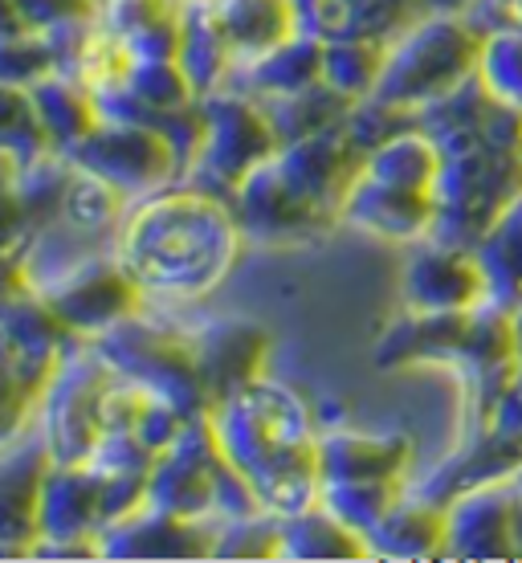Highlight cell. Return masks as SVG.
Listing matches in <instances>:
<instances>
[{
  "instance_id": "39",
  "label": "cell",
  "mask_w": 522,
  "mask_h": 563,
  "mask_svg": "<svg viewBox=\"0 0 522 563\" xmlns=\"http://www.w3.org/2000/svg\"><path fill=\"white\" fill-rule=\"evenodd\" d=\"M131 95L152 107V111H176V107H188L197 102V86L184 74V66L176 57H159V62H131L127 70Z\"/></svg>"
},
{
  "instance_id": "12",
  "label": "cell",
  "mask_w": 522,
  "mask_h": 563,
  "mask_svg": "<svg viewBox=\"0 0 522 563\" xmlns=\"http://www.w3.org/2000/svg\"><path fill=\"white\" fill-rule=\"evenodd\" d=\"M233 212L241 221V233L249 245H302L319 241L340 225V217L323 212L319 205L298 192L278 168V155L233 192Z\"/></svg>"
},
{
  "instance_id": "44",
  "label": "cell",
  "mask_w": 522,
  "mask_h": 563,
  "mask_svg": "<svg viewBox=\"0 0 522 563\" xmlns=\"http://www.w3.org/2000/svg\"><path fill=\"white\" fill-rule=\"evenodd\" d=\"M490 424H502V429H522V372H514V380L507 384V393L498 400Z\"/></svg>"
},
{
  "instance_id": "42",
  "label": "cell",
  "mask_w": 522,
  "mask_h": 563,
  "mask_svg": "<svg viewBox=\"0 0 522 563\" xmlns=\"http://www.w3.org/2000/svg\"><path fill=\"white\" fill-rule=\"evenodd\" d=\"M49 74H57V49L45 33L4 37V86L29 90V86L49 78Z\"/></svg>"
},
{
  "instance_id": "3",
  "label": "cell",
  "mask_w": 522,
  "mask_h": 563,
  "mask_svg": "<svg viewBox=\"0 0 522 563\" xmlns=\"http://www.w3.org/2000/svg\"><path fill=\"white\" fill-rule=\"evenodd\" d=\"M371 364L380 372H404L417 364L453 367L466 388V433L490 424L498 400L514 380V331L510 310H445V314H417L404 310L384 327Z\"/></svg>"
},
{
  "instance_id": "34",
  "label": "cell",
  "mask_w": 522,
  "mask_h": 563,
  "mask_svg": "<svg viewBox=\"0 0 522 563\" xmlns=\"http://www.w3.org/2000/svg\"><path fill=\"white\" fill-rule=\"evenodd\" d=\"M404 490H409V482H323L319 503L367 539L388 519V510L404 498Z\"/></svg>"
},
{
  "instance_id": "45",
  "label": "cell",
  "mask_w": 522,
  "mask_h": 563,
  "mask_svg": "<svg viewBox=\"0 0 522 563\" xmlns=\"http://www.w3.org/2000/svg\"><path fill=\"white\" fill-rule=\"evenodd\" d=\"M510 331H514V367L522 372V302L510 310Z\"/></svg>"
},
{
  "instance_id": "43",
  "label": "cell",
  "mask_w": 522,
  "mask_h": 563,
  "mask_svg": "<svg viewBox=\"0 0 522 563\" xmlns=\"http://www.w3.org/2000/svg\"><path fill=\"white\" fill-rule=\"evenodd\" d=\"M478 33H502V29H522V0H474L466 9Z\"/></svg>"
},
{
  "instance_id": "9",
  "label": "cell",
  "mask_w": 522,
  "mask_h": 563,
  "mask_svg": "<svg viewBox=\"0 0 522 563\" xmlns=\"http://www.w3.org/2000/svg\"><path fill=\"white\" fill-rule=\"evenodd\" d=\"M229 465V453L216 441L209 417L184 424V433L152 462L147 474V507L180 515V519L216 522V486Z\"/></svg>"
},
{
  "instance_id": "1",
  "label": "cell",
  "mask_w": 522,
  "mask_h": 563,
  "mask_svg": "<svg viewBox=\"0 0 522 563\" xmlns=\"http://www.w3.org/2000/svg\"><path fill=\"white\" fill-rule=\"evenodd\" d=\"M249 241L225 197L176 180L135 200L119 225L114 254L156 302H197L233 274Z\"/></svg>"
},
{
  "instance_id": "20",
  "label": "cell",
  "mask_w": 522,
  "mask_h": 563,
  "mask_svg": "<svg viewBox=\"0 0 522 563\" xmlns=\"http://www.w3.org/2000/svg\"><path fill=\"white\" fill-rule=\"evenodd\" d=\"M102 560H212V522L140 507L102 531Z\"/></svg>"
},
{
  "instance_id": "38",
  "label": "cell",
  "mask_w": 522,
  "mask_h": 563,
  "mask_svg": "<svg viewBox=\"0 0 522 563\" xmlns=\"http://www.w3.org/2000/svg\"><path fill=\"white\" fill-rule=\"evenodd\" d=\"M4 37L16 33H62V29L95 25L102 0H4Z\"/></svg>"
},
{
  "instance_id": "23",
  "label": "cell",
  "mask_w": 522,
  "mask_h": 563,
  "mask_svg": "<svg viewBox=\"0 0 522 563\" xmlns=\"http://www.w3.org/2000/svg\"><path fill=\"white\" fill-rule=\"evenodd\" d=\"M99 21L131 62L180 57L184 0H102Z\"/></svg>"
},
{
  "instance_id": "35",
  "label": "cell",
  "mask_w": 522,
  "mask_h": 563,
  "mask_svg": "<svg viewBox=\"0 0 522 563\" xmlns=\"http://www.w3.org/2000/svg\"><path fill=\"white\" fill-rule=\"evenodd\" d=\"M127 209H131L127 192H119L114 184H107L95 172L74 168L70 184H66V200H62V221L90 229V233H119Z\"/></svg>"
},
{
  "instance_id": "31",
  "label": "cell",
  "mask_w": 522,
  "mask_h": 563,
  "mask_svg": "<svg viewBox=\"0 0 522 563\" xmlns=\"http://www.w3.org/2000/svg\"><path fill=\"white\" fill-rule=\"evenodd\" d=\"M384 57H388V37H376V33L331 37L323 42V82L352 102L371 99L380 86Z\"/></svg>"
},
{
  "instance_id": "30",
  "label": "cell",
  "mask_w": 522,
  "mask_h": 563,
  "mask_svg": "<svg viewBox=\"0 0 522 563\" xmlns=\"http://www.w3.org/2000/svg\"><path fill=\"white\" fill-rule=\"evenodd\" d=\"M371 548L359 531L335 519L323 503L282 519V560H367Z\"/></svg>"
},
{
  "instance_id": "11",
  "label": "cell",
  "mask_w": 522,
  "mask_h": 563,
  "mask_svg": "<svg viewBox=\"0 0 522 563\" xmlns=\"http://www.w3.org/2000/svg\"><path fill=\"white\" fill-rule=\"evenodd\" d=\"M400 302L417 314L490 307V282L474 245L424 238L409 245L400 266Z\"/></svg>"
},
{
  "instance_id": "19",
  "label": "cell",
  "mask_w": 522,
  "mask_h": 563,
  "mask_svg": "<svg viewBox=\"0 0 522 563\" xmlns=\"http://www.w3.org/2000/svg\"><path fill=\"white\" fill-rule=\"evenodd\" d=\"M49 465H54V453L33 424L13 441H4V465H0V539H4L0 551L4 555H25L29 543L37 539V510H42Z\"/></svg>"
},
{
  "instance_id": "8",
  "label": "cell",
  "mask_w": 522,
  "mask_h": 563,
  "mask_svg": "<svg viewBox=\"0 0 522 563\" xmlns=\"http://www.w3.org/2000/svg\"><path fill=\"white\" fill-rule=\"evenodd\" d=\"M70 159L74 168L95 172L119 192H127L131 205L180 180V164H176L168 135L152 123L102 119L99 128L74 147Z\"/></svg>"
},
{
  "instance_id": "37",
  "label": "cell",
  "mask_w": 522,
  "mask_h": 563,
  "mask_svg": "<svg viewBox=\"0 0 522 563\" xmlns=\"http://www.w3.org/2000/svg\"><path fill=\"white\" fill-rule=\"evenodd\" d=\"M282 560V519L257 510L212 522V560Z\"/></svg>"
},
{
  "instance_id": "41",
  "label": "cell",
  "mask_w": 522,
  "mask_h": 563,
  "mask_svg": "<svg viewBox=\"0 0 522 563\" xmlns=\"http://www.w3.org/2000/svg\"><path fill=\"white\" fill-rule=\"evenodd\" d=\"M347 135H352L355 143H359V152H371V147H380V143H388L392 135H400V131H412L421 128V114L417 111H404V107H396V102H384V99H359L347 111Z\"/></svg>"
},
{
  "instance_id": "36",
  "label": "cell",
  "mask_w": 522,
  "mask_h": 563,
  "mask_svg": "<svg viewBox=\"0 0 522 563\" xmlns=\"http://www.w3.org/2000/svg\"><path fill=\"white\" fill-rule=\"evenodd\" d=\"M4 168H9V180H13L16 172L33 168V164H42L49 155H62L54 152V143L45 135L42 119L33 111V99H29V90L21 86H4Z\"/></svg>"
},
{
  "instance_id": "26",
  "label": "cell",
  "mask_w": 522,
  "mask_h": 563,
  "mask_svg": "<svg viewBox=\"0 0 522 563\" xmlns=\"http://www.w3.org/2000/svg\"><path fill=\"white\" fill-rule=\"evenodd\" d=\"M302 29L314 37H352V33H376L392 37L424 13V0H298Z\"/></svg>"
},
{
  "instance_id": "15",
  "label": "cell",
  "mask_w": 522,
  "mask_h": 563,
  "mask_svg": "<svg viewBox=\"0 0 522 563\" xmlns=\"http://www.w3.org/2000/svg\"><path fill=\"white\" fill-rule=\"evenodd\" d=\"M449 560H522V494L514 482L453 498Z\"/></svg>"
},
{
  "instance_id": "6",
  "label": "cell",
  "mask_w": 522,
  "mask_h": 563,
  "mask_svg": "<svg viewBox=\"0 0 522 563\" xmlns=\"http://www.w3.org/2000/svg\"><path fill=\"white\" fill-rule=\"evenodd\" d=\"M119 380L90 339H78L49 376L33 417V429L49 445L54 462H90L107 437V393Z\"/></svg>"
},
{
  "instance_id": "10",
  "label": "cell",
  "mask_w": 522,
  "mask_h": 563,
  "mask_svg": "<svg viewBox=\"0 0 522 563\" xmlns=\"http://www.w3.org/2000/svg\"><path fill=\"white\" fill-rule=\"evenodd\" d=\"M37 295L54 307V314L70 327L78 339H99L114 331L119 323H127L135 314H143V286L131 278V269L119 262V254H99L70 269L66 278L49 282Z\"/></svg>"
},
{
  "instance_id": "13",
  "label": "cell",
  "mask_w": 522,
  "mask_h": 563,
  "mask_svg": "<svg viewBox=\"0 0 522 563\" xmlns=\"http://www.w3.org/2000/svg\"><path fill=\"white\" fill-rule=\"evenodd\" d=\"M188 339H192V352H197L212 405H221V400L237 396L241 388H249L266 376L274 331L257 319H245V314L200 319L188 327Z\"/></svg>"
},
{
  "instance_id": "18",
  "label": "cell",
  "mask_w": 522,
  "mask_h": 563,
  "mask_svg": "<svg viewBox=\"0 0 522 563\" xmlns=\"http://www.w3.org/2000/svg\"><path fill=\"white\" fill-rule=\"evenodd\" d=\"M417 445L404 429H343L323 424L319 465L323 482H412Z\"/></svg>"
},
{
  "instance_id": "28",
  "label": "cell",
  "mask_w": 522,
  "mask_h": 563,
  "mask_svg": "<svg viewBox=\"0 0 522 563\" xmlns=\"http://www.w3.org/2000/svg\"><path fill=\"white\" fill-rule=\"evenodd\" d=\"M216 16L233 42L237 66L302 33L298 0H216Z\"/></svg>"
},
{
  "instance_id": "2",
  "label": "cell",
  "mask_w": 522,
  "mask_h": 563,
  "mask_svg": "<svg viewBox=\"0 0 522 563\" xmlns=\"http://www.w3.org/2000/svg\"><path fill=\"white\" fill-rule=\"evenodd\" d=\"M212 429L229 462L237 465L257 490L269 515H298L319 503L323 465H319V433L323 424L314 409L290 384L262 376L209 412Z\"/></svg>"
},
{
  "instance_id": "32",
  "label": "cell",
  "mask_w": 522,
  "mask_h": 563,
  "mask_svg": "<svg viewBox=\"0 0 522 563\" xmlns=\"http://www.w3.org/2000/svg\"><path fill=\"white\" fill-rule=\"evenodd\" d=\"M474 250L490 282V307L514 310L522 302V197L498 217Z\"/></svg>"
},
{
  "instance_id": "22",
  "label": "cell",
  "mask_w": 522,
  "mask_h": 563,
  "mask_svg": "<svg viewBox=\"0 0 522 563\" xmlns=\"http://www.w3.org/2000/svg\"><path fill=\"white\" fill-rule=\"evenodd\" d=\"M380 560H449V507L404 490L388 519L367 536Z\"/></svg>"
},
{
  "instance_id": "27",
  "label": "cell",
  "mask_w": 522,
  "mask_h": 563,
  "mask_svg": "<svg viewBox=\"0 0 522 563\" xmlns=\"http://www.w3.org/2000/svg\"><path fill=\"white\" fill-rule=\"evenodd\" d=\"M29 99H33V111L42 119L54 152L62 155H70L102 123L95 90L82 78H74V74H49L42 82H33L29 86Z\"/></svg>"
},
{
  "instance_id": "29",
  "label": "cell",
  "mask_w": 522,
  "mask_h": 563,
  "mask_svg": "<svg viewBox=\"0 0 522 563\" xmlns=\"http://www.w3.org/2000/svg\"><path fill=\"white\" fill-rule=\"evenodd\" d=\"M441 172H445V147L424 128L400 131L364 155V176L412 192H437Z\"/></svg>"
},
{
  "instance_id": "25",
  "label": "cell",
  "mask_w": 522,
  "mask_h": 563,
  "mask_svg": "<svg viewBox=\"0 0 522 563\" xmlns=\"http://www.w3.org/2000/svg\"><path fill=\"white\" fill-rule=\"evenodd\" d=\"M176 62L192 78L200 99L229 86V78L237 70V54H233V42L216 16V0H184L180 57Z\"/></svg>"
},
{
  "instance_id": "16",
  "label": "cell",
  "mask_w": 522,
  "mask_h": 563,
  "mask_svg": "<svg viewBox=\"0 0 522 563\" xmlns=\"http://www.w3.org/2000/svg\"><path fill=\"white\" fill-rule=\"evenodd\" d=\"M340 225L355 229L364 238L409 250L417 241L433 238V229H437V197L371 180V176L359 172V180H355V188L347 192L340 209Z\"/></svg>"
},
{
  "instance_id": "24",
  "label": "cell",
  "mask_w": 522,
  "mask_h": 563,
  "mask_svg": "<svg viewBox=\"0 0 522 563\" xmlns=\"http://www.w3.org/2000/svg\"><path fill=\"white\" fill-rule=\"evenodd\" d=\"M323 82V37L314 33H295L290 42L274 45L269 54L254 57V62H241L229 86L249 95V99H286L298 95L307 86Z\"/></svg>"
},
{
  "instance_id": "5",
  "label": "cell",
  "mask_w": 522,
  "mask_h": 563,
  "mask_svg": "<svg viewBox=\"0 0 522 563\" xmlns=\"http://www.w3.org/2000/svg\"><path fill=\"white\" fill-rule=\"evenodd\" d=\"M90 343L99 347L102 360L123 380L140 384L143 393L171 400L188 417H209L212 412V396L204 388V376H200L188 327H171L152 319V314H135L107 335L90 339Z\"/></svg>"
},
{
  "instance_id": "17",
  "label": "cell",
  "mask_w": 522,
  "mask_h": 563,
  "mask_svg": "<svg viewBox=\"0 0 522 563\" xmlns=\"http://www.w3.org/2000/svg\"><path fill=\"white\" fill-rule=\"evenodd\" d=\"M343 123L319 131L311 140L286 143L282 152H278V168H282L286 180L295 184L311 205L331 212V217H340L343 200H347V192H352L359 172H364V152L347 135Z\"/></svg>"
},
{
  "instance_id": "14",
  "label": "cell",
  "mask_w": 522,
  "mask_h": 563,
  "mask_svg": "<svg viewBox=\"0 0 522 563\" xmlns=\"http://www.w3.org/2000/svg\"><path fill=\"white\" fill-rule=\"evenodd\" d=\"M522 470V429H502V424H481L457 437V450L445 453L424 478L409 482L412 494L433 498L449 507L457 494H469L478 486L495 482H514Z\"/></svg>"
},
{
  "instance_id": "33",
  "label": "cell",
  "mask_w": 522,
  "mask_h": 563,
  "mask_svg": "<svg viewBox=\"0 0 522 563\" xmlns=\"http://www.w3.org/2000/svg\"><path fill=\"white\" fill-rule=\"evenodd\" d=\"M262 107H266L269 123H274V131H278V140L286 147V143L311 140V135H319L326 128H340L355 102L343 99L340 90H331L326 82H314L307 90H298V95H286V99H262Z\"/></svg>"
},
{
  "instance_id": "46",
  "label": "cell",
  "mask_w": 522,
  "mask_h": 563,
  "mask_svg": "<svg viewBox=\"0 0 522 563\" xmlns=\"http://www.w3.org/2000/svg\"><path fill=\"white\" fill-rule=\"evenodd\" d=\"M514 486H519V494H522V470H519V474H514Z\"/></svg>"
},
{
  "instance_id": "7",
  "label": "cell",
  "mask_w": 522,
  "mask_h": 563,
  "mask_svg": "<svg viewBox=\"0 0 522 563\" xmlns=\"http://www.w3.org/2000/svg\"><path fill=\"white\" fill-rule=\"evenodd\" d=\"M278 152H282V140L269 123L266 107L225 86L216 95H204V143L184 180L212 197L233 200L241 184Z\"/></svg>"
},
{
  "instance_id": "40",
  "label": "cell",
  "mask_w": 522,
  "mask_h": 563,
  "mask_svg": "<svg viewBox=\"0 0 522 563\" xmlns=\"http://www.w3.org/2000/svg\"><path fill=\"white\" fill-rule=\"evenodd\" d=\"M478 82L507 107L522 111V29L490 33L481 45Z\"/></svg>"
},
{
  "instance_id": "4",
  "label": "cell",
  "mask_w": 522,
  "mask_h": 563,
  "mask_svg": "<svg viewBox=\"0 0 522 563\" xmlns=\"http://www.w3.org/2000/svg\"><path fill=\"white\" fill-rule=\"evenodd\" d=\"M481 45L486 33H478L466 13H421L388 37L376 99L417 114L429 111L478 78Z\"/></svg>"
},
{
  "instance_id": "21",
  "label": "cell",
  "mask_w": 522,
  "mask_h": 563,
  "mask_svg": "<svg viewBox=\"0 0 522 563\" xmlns=\"http://www.w3.org/2000/svg\"><path fill=\"white\" fill-rule=\"evenodd\" d=\"M107 531V478L90 462H54L42 490L37 536L70 539Z\"/></svg>"
}]
</instances>
